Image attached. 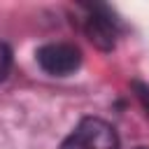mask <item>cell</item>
Returning a JSON list of instances; mask_svg holds the SVG:
<instances>
[{
  "mask_svg": "<svg viewBox=\"0 0 149 149\" xmlns=\"http://www.w3.org/2000/svg\"><path fill=\"white\" fill-rule=\"evenodd\" d=\"M84 30L88 35V40L98 47L109 51L116 42L119 35V26L116 19L109 14L107 7H86V19H84Z\"/></svg>",
  "mask_w": 149,
  "mask_h": 149,
  "instance_id": "3",
  "label": "cell"
},
{
  "mask_svg": "<svg viewBox=\"0 0 149 149\" xmlns=\"http://www.w3.org/2000/svg\"><path fill=\"white\" fill-rule=\"evenodd\" d=\"M61 149H119V135L107 121L86 116L63 140Z\"/></svg>",
  "mask_w": 149,
  "mask_h": 149,
  "instance_id": "1",
  "label": "cell"
},
{
  "mask_svg": "<svg viewBox=\"0 0 149 149\" xmlns=\"http://www.w3.org/2000/svg\"><path fill=\"white\" fill-rule=\"evenodd\" d=\"M9 68H12V51H9V47H7V44H2V42H0V81L7 77Z\"/></svg>",
  "mask_w": 149,
  "mask_h": 149,
  "instance_id": "4",
  "label": "cell"
},
{
  "mask_svg": "<svg viewBox=\"0 0 149 149\" xmlns=\"http://www.w3.org/2000/svg\"><path fill=\"white\" fill-rule=\"evenodd\" d=\"M133 88H135V93H137V98H140V102H142V107L147 109V116H149V84L135 81Z\"/></svg>",
  "mask_w": 149,
  "mask_h": 149,
  "instance_id": "5",
  "label": "cell"
},
{
  "mask_svg": "<svg viewBox=\"0 0 149 149\" xmlns=\"http://www.w3.org/2000/svg\"><path fill=\"white\" fill-rule=\"evenodd\" d=\"M40 68L51 77H68L81 65V51L68 42H51L37 49Z\"/></svg>",
  "mask_w": 149,
  "mask_h": 149,
  "instance_id": "2",
  "label": "cell"
}]
</instances>
